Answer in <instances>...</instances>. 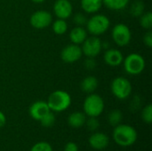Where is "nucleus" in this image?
<instances>
[{
    "mask_svg": "<svg viewBox=\"0 0 152 151\" xmlns=\"http://www.w3.org/2000/svg\"><path fill=\"white\" fill-rule=\"evenodd\" d=\"M102 3L110 10L120 11L127 6L129 0H102Z\"/></svg>",
    "mask_w": 152,
    "mask_h": 151,
    "instance_id": "obj_19",
    "label": "nucleus"
},
{
    "mask_svg": "<svg viewBox=\"0 0 152 151\" xmlns=\"http://www.w3.org/2000/svg\"><path fill=\"white\" fill-rule=\"evenodd\" d=\"M86 21H87V19L86 17L83 14V13H80V12H77L74 15L73 17V22L77 25V26H81L83 27L84 25L86 24Z\"/></svg>",
    "mask_w": 152,
    "mask_h": 151,
    "instance_id": "obj_28",
    "label": "nucleus"
},
{
    "mask_svg": "<svg viewBox=\"0 0 152 151\" xmlns=\"http://www.w3.org/2000/svg\"><path fill=\"white\" fill-rule=\"evenodd\" d=\"M46 102L51 111L62 112L69 108L71 104V96L66 91L57 90L49 95Z\"/></svg>",
    "mask_w": 152,
    "mask_h": 151,
    "instance_id": "obj_2",
    "label": "nucleus"
},
{
    "mask_svg": "<svg viewBox=\"0 0 152 151\" xmlns=\"http://www.w3.org/2000/svg\"><path fill=\"white\" fill-rule=\"evenodd\" d=\"M30 151H53L52 146L45 142H40L36 143L32 148Z\"/></svg>",
    "mask_w": 152,
    "mask_h": 151,
    "instance_id": "obj_26",
    "label": "nucleus"
},
{
    "mask_svg": "<svg viewBox=\"0 0 152 151\" xmlns=\"http://www.w3.org/2000/svg\"><path fill=\"white\" fill-rule=\"evenodd\" d=\"M86 124L87 128L90 131H95L100 126L99 120L97 119V117H89L88 120L86 121Z\"/></svg>",
    "mask_w": 152,
    "mask_h": 151,
    "instance_id": "obj_27",
    "label": "nucleus"
},
{
    "mask_svg": "<svg viewBox=\"0 0 152 151\" xmlns=\"http://www.w3.org/2000/svg\"><path fill=\"white\" fill-rule=\"evenodd\" d=\"M138 138L136 130L129 125H122L115 126L113 131L114 142L121 147H129L135 143Z\"/></svg>",
    "mask_w": 152,
    "mask_h": 151,
    "instance_id": "obj_1",
    "label": "nucleus"
},
{
    "mask_svg": "<svg viewBox=\"0 0 152 151\" xmlns=\"http://www.w3.org/2000/svg\"><path fill=\"white\" fill-rule=\"evenodd\" d=\"M98 85H99V82L95 77L88 76V77H86L82 80L80 84V88L86 93H93L97 89Z\"/></svg>",
    "mask_w": 152,
    "mask_h": 151,
    "instance_id": "obj_16",
    "label": "nucleus"
},
{
    "mask_svg": "<svg viewBox=\"0 0 152 151\" xmlns=\"http://www.w3.org/2000/svg\"><path fill=\"white\" fill-rule=\"evenodd\" d=\"M112 39L118 46H126L132 38V33L129 27L124 23H118L114 26L112 32Z\"/></svg>",
    "mask_w": 152,
    "mask_h": 151,
    "instance_id": "obj_7",
    "label": "nucleus"
},
{
    "mask_svg": "<svg viewBox=\"0 0 152 151\" xmlns=\"http://www.w3.org/2000/svg\"><path fill=\"white\" fill-rule=\"evenodd\" d=\"M96 61L94 60V58L92 57H87L85 61V68L88 70H93L96 68Z\"/></svg>",
    "mask_w": 152,
    "mask_h": 151,
    "instance_id": "obj_29",
    "label": "nucleus"
},
{
    "mask_svg": "<svg viewBox=\"0 0 152 151\" xmlns=\"http://www.w3.org/2000/svg\"><path fill=\"white\" fill-rule=\"evenodd\" d=\"M68 24L65 20L58 19L53 23V30L56 35H63L67 32Z\"/></svg>",
    "mask_w": 152,
    "mask_h": 151,
    "instance_id": "obj_21",
    "label": "nucleus"
},
{
    "mask_svg": "<svg viewBox=\"0 0 152 151\" xmlns=\"http://www.w3.org/2000/svg\"><path fill=\"white\" fill-rule=\"evenodd\" d=\"M86 31L93 36L104 34L110 28V20L104 14H94L86 21Z\"/></svg>",
    "mask_w": 152,
    "mask_h": 151,
    "instance_id": "obj_4",
    "label": "nucleus"
},
{
    "mask_svg": "<svg viewBox=\"0 0 152 151\" xmlns=\"http://www.w3.org/2000/svg\"><path fill=\"white\" fill-rule=\"evenodd\" d=\"M50 111L51 109H49L47 102L44 101H37L33 102L28 109L29 116L37 121H39L45 115H46Z\"/></svg>",
    "mask_w": 152,
    "mask_h": 151,
    "instance_id": "obj_12",
    "label": "nucleus"
},
{
    "mask_svg": "<svg viewBox=\"0 0 152 151\" xmlns=\"http://www.w3.org/2000/svg\"><path fill=\"white\" fill-rule=\"evenodd\" d=\"M64 151H78V146L75 142H68L64 147Z\"/></svg>",
    "mask_w": 152,
    "mask_h": 151,
    "instance_id": "obj_31",
    "label": "nucleus"
},
{
    "mask_svg": "<svg viewBox=\"0 0 152 151\" xmlns=\"http://www.w3.org/2000/svg\"><path fill=\"white\" fill-rule=\"evenodd\" d=\"M83 55L82 49L78 44H70L65 46L61 53V60L66 63H73L77 61Z\"/></svg>",
    "mask_w": 152,
    "mask_h": 151,
    "instance_id": "obj_10",
    "label": "nucleus"
},
{
    "mask_svg": "<svg viewBox=\"0 0 152 151\" xmlns=\"http://www.w3.org/2000/svg\"><path fill=\"white\" fill-rule=\"evenodd\" d=\"M122 119H123V114L118 109L111 110L108 116V121L113 126H117L119 124H121Z\"/></svg>",
    "mask_w": 152,
    "mask_h": 151,
    "instance_id": "obj_22",
    "label": "nucleus"
},
{
    "mask_svg": "<svg viewBox=\"0 0 152 151\" xmlns=\"http://www.w3.org/2000/svg\"><path fill=\"white\" fill-rule=\"evenodd\" d=\"M82 9L87 13H95L102 6V0H81Z\"/></svg>",
    "mask_w": 152,
    "mask_h": 151,
    "instance_id": "obj_18",
    "label": "nucleus"
},
{
    "mask_svg": "<svg viewBox=\"0 0 152 151\" xmlns=\"http://www.w3.org/2000/svg\"><path fill=\"white\" fill-rule=\"evenodd\" d=\"M102 49H105V50L109 49V48H110V44H109V42H107V41L102 42Z\"/></svg>",
    "mask_w": 152,
    "mask_h": 151,
    "instance_id": "obj_33",
    "label": "nucleus"
},
{
    "mask_svg": "<svg viewBox=\"0 0 152 151\" xmlns=\"http://www.w3.org/2000/svg\"><path fill=\"white\" fill-rule=\"evenodd\" d=\"M124 69L126 72L132 76L140 75L145 69V60L139 53H131L124 61Z\"/></svg>",
    "mask_w": 152,
    "mask_h": 151,
    "instance_id": "obj_5",
    "label": "nucleus"
},
{
    "mask_svg": "<svg viewBox=\"0 0 152 151\" xmlns=\"http://www.w3.org/2000/svg\"><path fill=\"white\" fill-rule=\"evenodd\" d=\"M53 21V16L51 12L45 10H39L32 13L29 19L31 26L37 29H43L51 25Z\"/></svg>",
    "mask_w": 152,
    "mask_h": 151,
    "instance_id": "obj_9",
    "label": "nucleus"
},
{
    "mask_svg": "<svg viewBox=\"0 0 152 151\" xmlns=\"http://www.w3.org/2000/svg\"><path fill=\"white\" fill-rule=\"evenodd\" d=\"M32 2H34V3H37V4H42V3H44L45 1H46V0H31Z\"/></svg>",
    "mask_w": 152,
    "mask_h": 151,
    "instance_id": "obj_34",
    "label": "nucleus"
},
{
    "mask_svg": "<svg viewBox=\"0 0 152 151\" xmlns=\"http://www.w3.org/2000/svg\"><path fill=\"white\" fill-rule=\"evenodd\" d=\"M110 142L109 137L102 133H94L89 138V144L94 150H102L108 147Z\"/></svg>",
    "mask_w": 152,
    "mask_h": 151,
    "instance_id": "obj_14",
    "label": "nucleus"
},
{
    "mask_svg": "<svg viewBox=\"0 0 152 151\" xmlns=\"http://www.w3.org/2000/svg\"><path fill=\"white\" fill-rule=\"evenodd\" d=\"M53 12L58 19L66 20L72 15L73 7L69 0H56L53 4Z\"/></svg>",
    "mask_w": 152,
    "mask_h": 151,
    "instance_id": "obj_11",
    "label": "nucleus"
},
{
    "mask_svg": "<svg viewBox=\"0 0 152 151\" xmlns=\"http://www.w3.org/2000/svg\"><path fill=\"white\" fill-rule=\"evenodd\" d=\"M112 94L118 100H126L132 93V84L131 82L123 77H118L114 78L110 85Z\"/></svg>",
    "mask_w": 152,
    "mask_h": 151,
    "instance_id": "obj_6",
    "label": "nucleus"
},
{
    "mask_svg": "<svg viewBox=\"0 0 152 151\" xmlns=\"http://www.w3.org/2000/svg\"><path fill=\"white\" fill-rule=\"evenodd\" d=\"M86 121V114L83 112L76 111L71 113L68 117V124L72 128H80L82 127Z\"/></svg>",
    "mask_w": 152,
    "mask_h": 151,
    "instance_id": "obj_17",
    "label": "nucleus"
},
{
    "mask_svg": "<svg viewBox=\"0 0 152 151\" xmlns=\"http://www.w3.org/2000/svg\"><path fill=\"white\" fill-rule=\"evenodd\" d=\"M39 122L41 123L42 126H44V127H46V128L52 127L55 123V116L53 113V111H50L46 115H45L39 120Z\"/></svg>",
    "mask_w": 152,
    "mask_h": 151,
    "instance_id": "obj_24",
    "label": "nucleus"
},
{
    "mask_svg": "<svg viewBox=\"0 0 152 151\" xmlns=\"http://www.w3.org/2000/svg\"><path fill=\"white\" fill-rule=\"evenodd\" d=\"M140 24L144 29H151L152 28V13L151 12H144L140 17Z\"/></svg>",
    "mask_w": 152,
    "mask_h": 151,
    "instance_id": "obj_23",
    "label": "nucleus"
},
{
    "mask_svg": "<svg viewBox=\"0 0 152 151\" xmlns=\"http://www.w3.org/2000/svg\"><path fill=\"white\" fill-rule=\"evenodd\" d=\"M5 122H6L5 115L0 110V128H2V127L5 125Z\"/></svg>",
    "mask_w": 152,
    "mask_h": 151,
    "instance_id": "obj_32",
    "label": "nucleus"
},
{
    "mask_svg": "<svg viewBox=\"0 0 152 151\" xmlns=\"http://www.w3.org/2000/svg\"><path fill=\"white\" fill-rule=\"evenodd\" d=\"M104 61L110 67H118L123 63V53L115 48H109L104 53Z\"/></svg>",
    "mask_w": 152,
    "mask_h": 151,
    "instance_id": "obj_13",
    "label": "nucleus"
},
{
    "mask_svg": "<svg viewBox=\"0 0 152 151\" xmlns=\"http://www.w3.org/2000/svg\"><path fill=\"white\" fill-rule=\"evenodd\" d=\"M104 101L96 93H89L84 101L83 109L86 116L97 117L104 110Z\"/></svg>",
    "mask_w": 152,
    "mask_h": 151,
    "instance_id": "obj_3",
    "label": "nucleus"
},
{
    "mask_svg": "<svg viewBox=\"0 0 152 151\" xmlns=\"http://www.w3.org/2000/svg\"><path fill=\"white\" fill-rule=\"evenodd\" d=\"M143 43L149 48L152 47V32L151 29H149L143 36Z\"/></svg>",
    "mask_w": 152,
    "mask_h": 151,
    "instance_id": "obj_30",
    "label": "nucleus"
},
{
    "mask_svg": "<svg viewBox=\"0 0 152 151\" xmlns=\"http://www.w3.org/2000/svg\"><path fill=\"white\" fill-rule=\"evenodd\" d=\"M87 37V31L81 26H77L73 28L69 33V39L72 44H82L83 42Z\"/></svg>",
    "mask_w": 152,
    "mask_h": 151,
    "instance_id": "obj_15",
    "label": "nucleus"
},
{
    "mask_svg": "<svg viewBox=\"0 0 152 151\" xmlns=\"http://www.w3.org/2000/svg\"><path fill=\"white\" fill-rule=\"evenodd\" d=\"M142 118L146 124H151L152 122V105L148 104L142 111Z\"/></svg>",
    "mask_w": 152,
    "mask_h": 151,
    "instance_id": "obj_25",
    "label": "nucleus"
},
{
    "mask_svg": "<svg viewBox=\"0 0 152 151\" xmlns=\"http://www.w3.org/2000/svg\"><path fill=\"white\" fill-rule=\"evenodd\" d=\"M81 49H82V53L86 57L95 58L98 54H100L102 49V40L96 36L86 37V39L82 44Z\"/></svg>",
    "mask_w": 152,
    "mask_h": 151,
    "instance_id": "obj_8",
    "label": "nucleus"
},
{
    "mask_svg": "<svg viewBox=\"0 0 152 151\" xmlns=\"http://www.w3.org/2000/svg\"><path fill=\"white\" fill-rule=\"evenodd\" d=\"M145 12V4L142 0H135L132 3L130 7V14L133 17L140 18Z\"/></svg>",
    "mask_w": 152,
    "mask_h": 151,
    "instance_id": "obj_20",
    "label": "nucleus"
}]
</instances>
